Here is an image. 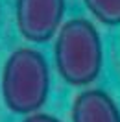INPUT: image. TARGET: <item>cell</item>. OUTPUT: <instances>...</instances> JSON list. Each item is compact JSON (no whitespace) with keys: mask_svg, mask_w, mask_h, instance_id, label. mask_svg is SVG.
I'll use <instances>...</instances> for the list:
<instances>
[{"mask_svg":"<svg viewBox=\"0 0 120 122\" xmlns=\"http://www.w3.org/2000/svg\"><path fill=\"white\" fill-rule=\"evenodd\" d=\"M59 76L74 87L92 83L102 70V41L96 26L87 19H70L57 31L54 45Z\"/></svg>","mask_w":120,"mask_h":122,"instance_id":"obj_1","label":"cell"},{"mask_svg":"<svg viewBox=\"0 0 120 122\" xmlns=\"http://www.w3.org/2000/svg\"><path fill=\"white\" fill-rule=\"evenodd\" d=\"M50 92V69L35 48H17L2 69L4 104L20 115H31L46 104Z\"/></svg>","mask_w":120,"mask_h":122,"instance_id":"obj_2","label":"cell"},{"mask_svg":"<svg viewBox=\"0 0 120 122\" xmlns=\"http://www.w3.org/2000/svg\"><path fill=\"white\" fill-rule=\"evenodd\" d=\"M65 0H17V28L31 43H46L61 28Z\"/></svg>","mask_w":120,"mask_h":122,"instance_id":"obj_3","label":"cell"},{"mask_svg":"<svg viewBox=\"0 0 120 122\" xmlns=\"http://www.w3.org/2000/svg\"><path fill=\"white\" fill-rule=\"evenodd\" d=\"M72 122H120V109L105 91L87 89L74 100Z\"/></svg>","mask_w":120,"mask_h":122,"instance_id":"obj_4","label":"cell"},{"mask_svg":"<svg viewBox=\"0 0 120 122\" xmlns=\"http://www.w3.org/2000/svg\"><path fill=\"white\" fill-rule=\"evenodd\" d=\"M83 2L100 22L107 26L120 24V0H83Z\"/></svg>","mask_w":120,"mask_h":122,"instance_id":"obj_5","label":"cell"},{"mask_svg":"<svg viewBox=\"0 0 120 122\" xmlns=\"http://www.w3.org/2000/svg\"><path fill=\"white\" fill-rule=\"evenodd\" d=\"M22 122H63V120L46 113H31V115H26V118Z\"/></svg>","mask_w":120,"mask_h":122,"instance_id":"obj_6","label":"cell"}]
</instances>
